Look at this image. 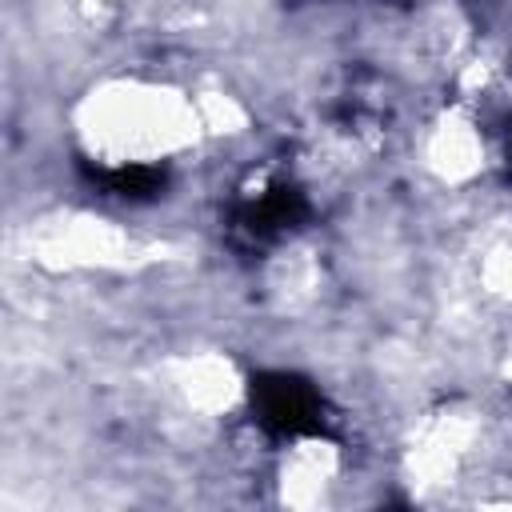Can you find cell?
<instances>
[{
    "instance_id": "1",
    "label": "cell",
    "mask_w": 512,
    "mask_h": 512,
    "mask_svg": "<svg viewBox=\"0 0 512 512\" xmlns=\"http://www.w3.org/2000/svg\"><path fill=\"white\" fill-rule=\"evenodd\" d=\"M248 392H252L256 420L268 436L296 440V436H320L324 432V400L304 376L260 372V376H252Z\"/></svg>"
},
{
    "instance_id": "2",
    "label": "cell",
    "mask_w": 512,
    "mask_h": 512,
    "mask_svg": "<svg viewBox=\"0 0 512 512\" xmlns=\"http://www.w3.org/2000/svg\"><path fill=\"white\" fill-rule=\"evenodd\" d=\"M308 196L300 192V188H292V184H276V188H268L260 200H248V204H240L236 208V228L248 236V240H272V236H280V232H288V228H300L304 220H308Z\"/></svg>"
},
{
    "instance_id": "3",
    "label": "cell",
    "mask_w": 512,
    "mask_h": 512,
    "mask_svg": "<svg viewBox=\"0 0 512 512\" xmlns=\"http://www.w3.org/2000/svg\"><path fill=\"white\" fill-rule=\"evenodd\" d=\"M84 172L120 200H156L168 184V172L156 168V164H128V168H108V172L84 164Z\"/></svg>"
}]
</instances>
